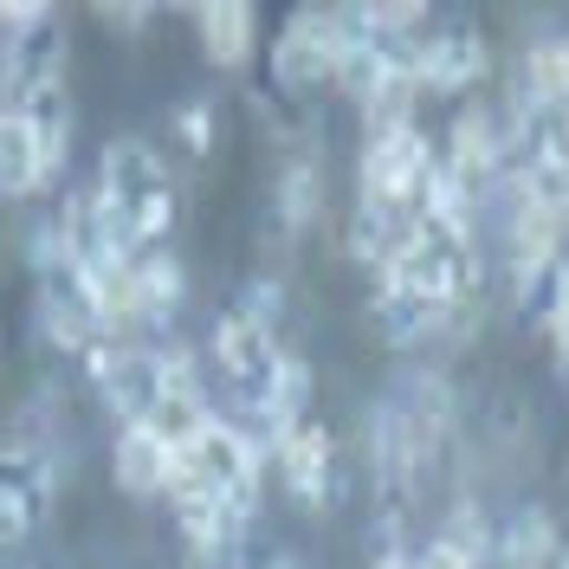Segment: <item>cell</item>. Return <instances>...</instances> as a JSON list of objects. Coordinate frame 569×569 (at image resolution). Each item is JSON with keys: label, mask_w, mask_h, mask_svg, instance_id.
Segmentation results:
<instances>
[{"label": "cell", "mask_w": 569, "mask_h": 569, "mask_svg": "<svg viewBox=\"0 0 569 569\" xmlns=\"http://www.w3.org/2000/svg\"><path fill=\"white\" fill-rule=\"evenodd\" d=\"M98 208H104L110 233L130 252L162 247L176 227V176L162 162V149H149L142 137H117L98 156V181H91Z\"/></svg>", "instance_id": "obj_1"}, {"label": "cell", "mask_w": 569, "mask_h": 569, "mask_svg": "<svg viewBox=\"0 0 569 569\" xmlns=\"http://www.w3.org/2000/svg\"><path fill=\"white\" fill-rule=\"evenodd\" d=\"M169 479H181V486L208 492L213 505H227V511L252 518V511H259V486H266V453H259V440H252L247 427L208 421L176 453Z\"/></svg>", "instance_id": "obj_2"}, {"label": "cell", "mask_w": 569, "mask_h": 569, "mask_svg": "<svg viewBox=\"0 0 569 569\" xmlns=\"http://www.w3.org/2000/svg\"><path fill=\"white\" fill-rule=\"evenodd\" d=\"M213 369H220V382L240 395V408H252V415H266V401H272V389H279V376H284V343H279V330L272 323H259L252 311H227V318L213 323Z\"/></svg>", "instance_id": "obj_3"}, {"label": "cell", "mask_w": 569, "mask_h": 569, "mask_svg": "<svg viewBox=\"0 0 569 569\" xmlns=\"http://www.w3.org/2000/svg\"><path fill=\"white\" fill-rule=\"evenodd\" d=\"M343 27H350L343 7H337V13H330V7H298V13L279 27V39H272V84L291 91V98H305V91L330 84Z\"/></svg>", "instance_id": "obj_4"}, {"label": "cell", "mask_w": 569, "mask_h": 569, "mask_svg": "<svg viewBox=\"0 0 569 569\" xmlns=\"http://www.w3.org/2000/svg\"><path fill=\"white\" fill-rule=\"evenodd\" d=\"M52 84H66V20L52 7H39V20L0 39V110L27 104Z\"/></svg>", "instance_id": "obj_5"}, {"label": "cell", "mask_w": 569, "mask_h": 569, "mask_svg": "<svg viewBox=\"0 0 569 569\" xmlns=\"http://www.w3.org/2000/svg\"><path fill=\"white\" fill-rule=\"evenodd\" d=\"M208 389H201V362H194V350L188 343H162L156 350V401H149V415H142V427L162 440V447H188L201 427H208Z\"/></svg>", "instance_id": "obj_6"}, {"label": "cell", "mask_w": 569, "mask_h": 569, "mask_svg": "<svg viewBox=\"0 0 569 569\" xmlns=\"http://www.w3.org/2000/svg\"><path fill=\"white\" fill-rule=\"evenodd\" d=\"M433 142L421 130H395V137L362 142V162H356V201H389V208L415 213L421 181L433 176Z\"/></svg>", "instance_id": "obj_7"}, {"label": "cell", "mask_w": 569, "mask_h": 569, "mask_svg": "<svg viewBox=\"0 0 569 569\" xmlns=\"http://www.w3.org/2000/svg\"><path fill=\"white\" fill-rule=\"evenodd\" d=\"M78 362H84V382L104 395L123 421H142L149 415V401H156V350L130 343L123 330H104Z\"/></svg>", "instance_id": "obj_8"}, {"label": "cell", "mask_w": 569, "mask_h": 569, "mask_svg": "<svg viewBox=\"0 0 569 569\" xmlns=\"http://www.w3.org/2000/svg\"><path fill=\"white\" fill-rule=\"evenodd\" d=\"M52 498H59V472L46 453H0V550L27 543V537L52 518Z\"/></svg>", "instance_id": "obj_9"}, {"label": "cell", "mask_w": 569, "mask_h": 569, "mask_svg": "<svg viewBox=\"0 0 569 569\" xmlns=\"http://www.w3.org/2000/svg\"><path fill=\"white\" fill-rule=\"evenodd\" d=\"M492 66V46L472 20H433L415 46V84L421 91H466Z\"/></svg>", "instance_id": "obj_10"}, {"label": "cell", "mask_w": 569, "mask_h": 569, "mask_svg": "<svg viewBox=\"0 0 569 569\" xmlns=\"http://www.w3.org/2000/svg\"><path fill=\"white\" fill-rule=\"evenodd\" d=\"M440 169H447V181L466 194V208H479L492 188H505V142H498V123L486 110H466L460 123L447 130Z\"/></svg>", "instance_id": "obj_11"}, {"label": "cell", "mask_w": 569, "mask_h": 569, "mask_svg": "<svg viewBox=\"0 0 569 569\" xmlns=\"http://www.w3.org/2000/svg\"><path fill=\"white\" fill-rule=\"evenodd\" d=\"M272 466H279L284 492L298 498L305 511H323V505L337 498V440H330L318 421L279 433V440H272Z\"/></svg>", "instance_id": "obj_12"}, {"label": "cell", "mask_w": 569, "mask_h": 569, "mask_svg": "<svg viewBox=\"0 0 569 569\" xmlns=\"http://www.w3.org/2000/svg\"><path fill=\"white\" fill-rule=\"evenodd\" d=\"M188 298V272L169 247L130 252V323H169Z\"/></svg>", "instance_id": "obj_13"}, {"label": "cell", "mask_w": 569, "mask_h": 569, "mask_svg": "<svg viewBox=\"0 0 569 569\" xmlns=\"http://www.w3.org/2000/svg\"><path fill=\"white\" fill-rule=\"evenodd\" d=\"M323 208V156L305 142V149H284L279 162V181H272V220H279L284 233H298V227H311Z\"/></svg>", "instance_id": "obj_14"}, {"label": "cell", "mask_w": 569, "mask_h": 569, "mask_svg": "<svg viewBox=\"0 0 569 569\" xmlns=\"http://www.w3.org/2000/svg\"><path fill=\"white\" fill-rule=\"evenodd\" d=\"M408 227H415V213L408 208H389V201H356L350 208V259L362 272H389V259L408 247Z\"/></svg>", "instance_id": "obj_15"}, {"label": "cell", "mask_w": 569, "mask_h": 569, "mask_svg": "<svg viewBox=\"0 0 569 569\" xmlns=\"http://www.w3.org/2000/svg\"><path fill=\"white\" fill-rule=\"evenodd\" d=\"M169 466H176V447H162L142 421H123L117 447H110V472L130 498H156L169 486Z\"/></svg>", "instance_id": "obj_16"}, {"label": "cell", "mask_w": 569, "mask_h": 569, "mask_svg": "<svg viewBox=\"0 0 569 569\" xmlns=\"http://www.w3.org/2000/svg\"><path fill=\"white\" fill-rule=\"evenodd\" d=\"M52 176H59V162L39 149V137L27 130V117H20V110H0V194L27 201V194H39Z\"/></svg>", "instance_id": "obj_17"}, {"label": "cell", "mask_w": 569, "mask_h": 569, "mask_svg": "<svg viewBox=\"0 0 569 569\" xmlns=\"http://www.w3.org/2000/svg\"><path fill=\"white\" fill-rule=\"evenodd\" d=\"M492 550H498V569H557V557H563L557 518L543 505H518L505 518V531L492 537Z\"/></svg>", "instance_id": "obj_18"}, {"label": "cell", "mask_w": 569, "mask_h": 569, "mask_svg": "<svg viewBox=\"0 0 569 569\" xmlns=\"http://www.w3.org/2000/svg\"><path fill=\"white\" fill-rule=\"evenodd\" d=\"M259 20H252V7H240V0H213V7H194V33H201V52H208L220 71H240L252 59V46H259V33H252Z\"/></svg>", "instance_id": "obj_19"}, {"label": "cell", "mask_w": 569, "mask_h": 569, "mask_svg": "<svg viewBox=\"0 0 569 569\" xmlns=\"http://www.w3.org/2000/svg\"><path fill=\"white\" fill-rule=\"evenodd\" d=\"M569 252V213L543 208V201H511V272Z\"/></svg>", "instance_id": "obj_20"}, {"label": "cell", "mask_w": 569, "mask_h": 569, "mask_svg": "<svg viewBox=\"0 0 569 569\" xmlns=\"http://www.w3.org/2000/svg\"><path fill=\"white\" fill-rule=\"evenodd\" d=\"M518 98H531L550 117H569V39H537L525 52V84Z\"/></svg>", "instance_id": "obj_21"}, {"label": "cell", "mask_w": 569, "mask_h": 569, "mask_svg": "<svg viewBox=\"0 0 569 569\" xmlns=\"http://www.w3.org/2000/svg\"><path fill=\"white\" fill-rule=\"evenodd\" d=\"M369 318H376V330H382L389 343H401V350H408V343H421V337H433V330L447 323L433 305H421V298H415V291H401V284H376Z\"/></svg>", "instance_id": "obj_22"}, {"label": "cell", "mask_w": 569, "mask_h": 569, "mask_svg": "<svg viewBox=\"0 0 569 569\" xmlns=\"http://www.w3.org/2000/svg\"><path fill=\"white\" fill-rule=\"evenodd\" d=\"M511 279H518V311H525L531 323H550L569 305V252L537 259V266H518Z\"/></svg>", "instance_id": "obj_23"}, {"label": "cell", "mask_w": 569, "mask_h": 569, "mask_svg": "<svg viewBox=\"0 0 569 569\" xmlns=\"http://www.w3.org/2000/svg\"><path fill=\"white\" fill-rule=\"evenodd\" d=\"M20 117H27V130L39 137V149L66 169V149H71V98L66 84H52V91H39V98H27V104H13Z\"/></svg>", "instance_id": "obj_24"}, {"label": "cell", "mask_w": 569, "mask_h": 569, "mask_svg": "<svg viewBox=\"0 0 569 569\" xmlns=\"http://www.w3.org/2000/svg\"><path fill=\"white\" fill-rule=\"evenodd\" d=\"M176 142L188 149V162H208V149H213V110L201 104V98L176 110Z\"/></svg>", "instance_id": "obj_25"}, {"label": "cell", "mask_w": 569, "mask_h": 569, "mask_svg": "<svg viewBox=\"0 0 569 569\" xmlns=\"http://www.w3.org/2000/svg\"><path fill=\"white\" fill-rule=\"evenodd\" d=\"M415 569H479V563H472V557H460V550H453L447 537H433L421 557H415Z\"/></svg>", "instance_id": "obj_26"}, {"label": "cell", "mask_w": 569, "mask_h": 569, "mask_svg": "<svg viewBox=\"0 0 569 569\" xmlns=\"http://www.w3.org/2000/svg\"><path fill=\"white\" fill-rule=\"evenodd\" d=\"M104 20H110V27H142V20H149V7H104Z\"/></svg>", "instance_id": "obj_27"}, {"label": "cell", "mask_w": 569, "mask_h": 569, "mask_svg": "<svg viewBox=\"0 0 569 569\" xmlns=\"http://www.w3.org/2000/svg\"><path fill=\"white\" fill-rule=\"evenodd\" d=\"M550 343H557V356L569 362V305L557 311V318H550Z\"/></svg>", "instance_id": "obj_28"}, {"label": "cell", "mask_w": 569, "mask_h": 569, "mask_svg": "<svg viewBox=\"0 0 569 569\" xmlns=\"http://www.w3.org/2000/svg\"><path fill=\"white\" fill-rule=\"evenodd\" d=\"M376 569H415V557H408V550H395V543H389V550L376 557Z\"/></svg>", "instance_id": "obj_29"}, {"label": "cell", "mask_w": 569, "mask_h": 569, "mask_svg": "<svg viewBox=\"0 0 569 569\" xmlns=\"http://www.w3.org/2000/svg\"><path fill=\"white\" fill-rule=\"evenodd\" d=\"M557 569H569V550H563V557H557Z\"/></svg>", "instance_id": "obj_30"}]
</instances>
